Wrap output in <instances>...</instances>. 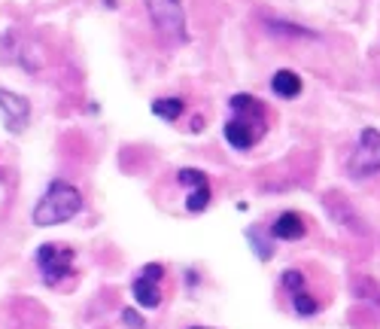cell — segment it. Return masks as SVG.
Returning a JSON list of instances; mask_svg holds the SVG:
<instances>
[{"label":"cell","instance_id":"17","mask_svg":"<svg viewBox=\"0 0 380 329\" xmlns=\"http://www.w3.org/2000/svg\"><path fill=\"white\" fill-rule=\"evenodd\" d=\"M283 283H286V290L301 292V290H304V274H301V271H286V274H283Z\"/></svg>","mask_w":380,"mask_h":329},{"label":"cell","instance_id":"10","mask_svg":"<svg viewBox=\"0 0 380 329\" xmlns=\"http://www.w3.org/2000/svg\"><path fill=\"white\" fill-rule=\"evenodd\" d=\"M271 89H274V95L277 98H299L301 95V89H304V82L301 77L295 70H277L274 77H271Z\"/></svg>","mask_w":380,"mask_h":329},{"label":"cell","instance_id":"15","mask_svg":"<svg viewBox=\"0 0 380 329\" xmlns=\"http://www.w3.org/2000/svg\"><path fill=\"white\" fill-rule=\"evenodd\" d=\"M177 177H180L183 186H192V189H198V186H210V183H207V174L198 171V168H183V171L177 174Z\"/></svg>","mask_w":380,"mask_h":329},{"label":"cell","instance_id":"1","mask_svg":"<svg viewBox=\"0 0 380 329\" xmlns=\"http://www.w3.org/2000/svg\"><path fill=\"white\" fill-rule=\"evenodd\" d=\"M228 146L235 150H249L262 141L265 134V107L253 95H235L231 98V119L222 128Z\"/></svg>","mask_w":380,"mask_h":329},{"label":"cell","instance_id":"5","mask_svg":"<svg viewBox=\"0 0 380 329\" xmlns=\"http://www.w3.org/2000/svg\"><path fill=\"white\" fill-rule=\"evenodd\" d=\"M37 269H40L43 280L58 283L73 271V250L58 247V244H43L40 250H37Z\"/></svg>","mask_w":380,"mask_h":329},{"label":"cell","instance_id":"3","mask_svg":"<svg viewBox=\"0 0 380 329\" xmlns=\"http://www.w3.org/2000/svg\"><path fill=\"white\" fill-rule=\"evenodd\" d=\"M146 13H150L155 31H159L168 43H186L189 31H186V9L183 0H143Z\"/></svg>","mask_w":380,"mask_h":329},{"label":"cell","instance_id":"13","mask_svg":"<svg viewBox=\"0 0 380 329\" xmlns=\"http://www.w3.org/2000/svg\"><path fill=\"white\" fill-rule=\"evenodd\" d=\"M247 238H249V244L256 247V256H258V259H271V256H274L271 241H268V238H265V241L258 238V226H249V228H247Z\"/></svg>","mask_w":380,"mask_h":329},{"label":"cell","instance_id":"11","mask_svg":"<svg viewBox=\"0 0 380 329\" xmlns=\"http://www.w3.org/2000/svg\"><path fill=\"white\" fill-rule=\"evenodd\" d=\"M265 27L271 31L274 37H299V40H313L317 31H310V27H301V25H289L283 22V18H268Z\"/></svg>","mask_w":380,"mask_h":329},{"label":"cell","instance_id":"7","mask_svg":"<svg viewBox=\"0 0 380 329\" xmlns=\"http://www.w3.org/2000/svg\"><path fill=\"white\" fill-rule=\"evenodd\" d=\"M0 113H4L6 131L18 134L22 128H27V119H31V104H27V98L15 95V91L0 89Z\"/></svg>","mask_w":380,"mask_h":329},{"label":"cell","instance_id":"18","mask_svg":"<svg viewBox=\"0 0 380 329\" xmlns=\"http://www.w3.org/2000/svg\"><path fill=\"white\" fill-rule=\"evenodd\" d=\"M122 320H125V323H128V326H131V329H140V326H143V320H140V317H137V314H134V311H131V308H125V311H122Z\"/></svg>","mask_w":380,"mask_h":329},{"label":"cell","instance_id":"16","mask_svg":"<svg viewBox=\"0 0 380 329\" xmlns=\"http://www.w3.org/2000/svg\"><path fill=\"white\" fill-rule=\"evenodd\" d=\"M292 308L299 311L301 317H310V314H317V302H313L308 292H295V299H292Z\"/></svg>","mask_w":380,"mask_h":329},{"label":"cell","instance_id":"6","mask_svg":"<svg viewBox=\"0 0 380 329\" xmlns=\"http://www.w3.org/2000/svg\"><path fill=\"white\" fill-rule=\"evenodd\" d=\"M162 278H164V269L159 262L143 265V271L137 274V280L131 283V292H134L140 308H159L162 305Z\"/></svg>","mask_w":380,"mask_h":329},{"label":"cell","instance_id":"12","mask_svg":"<svg viewBox=\"0 0 380 329\" xmlns=\"http://www.w3.org/2000/svg\"><path fill=\"white\" fill-rule=\"evenodd\" d=\"M183 110H186V101H183V98H155L152 101V113L159 119H168V122L180 119Z\"/></svg>","mask_w":380,"mask_h":329},{"label":"cell","instance_id":"9","mask_svg":"<svg viewBox=\"0 0 380 329\" xmlns=\"http://www.w3.org/2000/svg\"><path fill=\"white\" fill-rule=\"evenodd\" d=\"M326 201H329L326 207H329V214H332V219H335V223L347 226L350 232H356V235H362V232H365V223H362V219H359V217L353 214V207H350V205H347V201L341 198V195H338V198H335V195H329Z\"/></svg>","mask_w":380,"mask_h":329},{"label":"cell","instance_id":"4","mask_svg":"<svg viewBox=\"0 0 380 329\" xmlns=\"http://www.w3.org/2000/svg\"><path fill=\"white\" fill-rule=\"evenodd\" d=\"M347 171L353 180H368L380 174V131L377 128H362L356 137L353 155L347 162Z\"/></svg>","mask_w":380,"mask_h":329},{"label":"cell","instance_id":"14","mask_svg":"<svg viewBox=\"0 0 380 329\" xmlns=\"http://www.w3.org/2000/svg\"><path fill=\"white\" fill-rule=\"evenodd\" d=\"M207 205H210V186H198V189L189 192V198H186L189 214H201Z\"/></svg>","mask_w":380,"mask_h":329},{"label":"cell","instance_id":"19","mask_svg":"<svg viewBox=\"0 0 380 329\" xmlns=\"http://www.w3.org/2000/svg\"><path fill=\"white\" fill-rule=\"evenodd\" d=\"M192 329H204V326H192Z\"/></svg>","mask_w":380,"mask_h":329},{"label":"cell","instance_id":"2","mask_svg":"<svg viewBox=\"0 0 380 329\" xmlns=\"http://www.w3.org/2000/svg\"><path fill=\"white\" fill-rule=\"evenodd\" d=\"M82 210V192L67 180H52L34 207L37 226H61Z\"/></svg>","mask_w":380,"mask_h":329},{"label":"cell","instance_id":"8","mask_svg":"<svg viewBox=\"0 0 380 329\" xmlns=\"http://www.w3.org/2000/svg\"><path fill=\"white\" fill-rule=\"evenodd\" d=\"M271 235L277 238V241H299V238L308 235V226H304V219L299 214H280L274 219V226H271Z\"/></svg>","mask_w":380,"mask_h":329}]
</instances>
